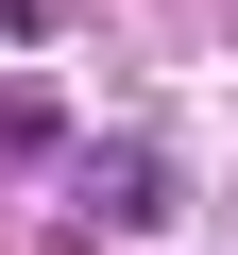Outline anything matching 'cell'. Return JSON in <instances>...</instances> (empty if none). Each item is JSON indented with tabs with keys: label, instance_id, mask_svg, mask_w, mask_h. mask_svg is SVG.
<instances>
[{
	"label": "cell",
	"instance_id": "6da1fadb",
	"mask_svg": "<svg viewBox=\"0 0 238 255\" xmlns=\"http://www.w3.org/2000/svg\"><path fill=\"white\" fill-rule=\"evenodd\" d=\"M85 204H102V238H136V221H170V153H85Z\"/></svg>",
	"mask_w": 238,
	"mask_h": 255
}]
</instances>
